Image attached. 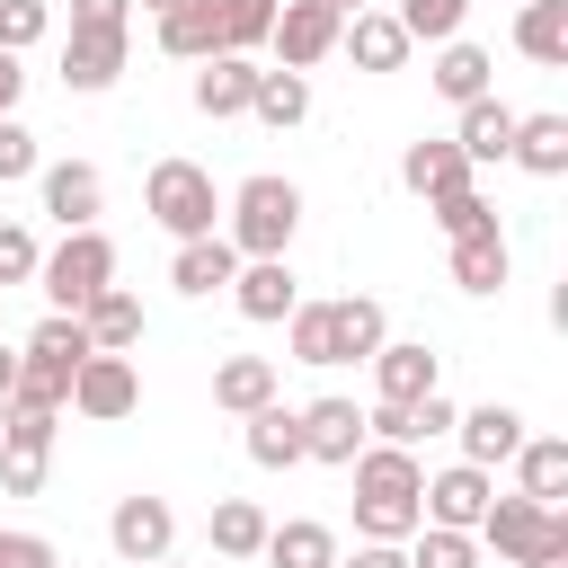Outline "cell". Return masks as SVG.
<instances>
[{"mask_svg": "<svg viewBox=\"0 0 568 568\" xmlns=\"http://www.w3.org/2000/svg\"><path fill=\"white\" fill-rule=\"evenodd\" d=\"M346 470H355V532H364V541H408V532L426 524V515H417L426 470H417L408 444H364Z\"/></svg>", "mask_w": 568, "mask_h": 568, "instance_id": "6da1fadb", "label": "cell"}, {"mask_svg": "<svg viewBox=\"0 0 568 568\" xmlns=\"http://www.w3.org/2000/svg\"><path fill=\"white\" fill-rule=\"evenodd\" d=\"M284 337H293V364H364L390 337V320L373 293H337V302H293Z\"/></svg>", "mask_w": 568, "mask_h": 568, "instance_id": "7a4b0ae2", "label": "cell"}, {"mask_svg": "<svg viewBox=\"0 0 568 568\" xmlns=\"http://www.w3.org/2000/svg\"><path fill=\"white\" fill-rule=\"evenodd\" d=\"M222 213H231V231H222V240H231L240 257H284V248H293V231H302V186H293V178H275V169H257V178H240V186H231V204H222Z\"/></svg>", "mask_w": 568, "mask_h": 568, "instance_id": "3957f363", "label": "cell"}, {"mask_svg": "<svg viewBox=\"0 0 568 568\" xmlns=\"http://www.w3.org/2000/svg\"><path fill=\"white\" fill-rule=\"evenodd\" d=\"M470 532H479L506 568H559V559H568V515L541 506V497H524V488H515V497H488V515H479Z\"/></svg>", "mask_w": 568, "mask_h": 568, "instance_id": "277c9868", "label": "cell"}, {"mask_svg": "<svg viewBox=\"0 0 568 568\" xmlns=\"http://www.w3.org/2000/svg\"><path fill=\"white\" fill-rule=\"evenodd\" d=\"M142 213H151L169 240H204V231L222 222L213 169H204V160H151V178H142Z\"/></svg>", "mask_w": 568, "mask_h": 568, "instance_id": "5b68a950", "label": "cell"}, {"mask_svg": "<svg viewBox=\"0 0 568 568\" xmlns=\"http://www.w3.org/2000/svg\"><path fill=\"white\" fill-rule=\"evenodd\" d=\"M36 284H44V302L53 311H80L89 293H106L115 284V240L89 222V231H62V248L53 257H36Z\"/></svg>", "mask_w": 568, "mask_h": 568, "instance_id": "8992f818", "label": "cell"}, {"mask_svg": "<svg viewBox=\"0 0 568 568\" xmlns=\"http://www.w3.org/2000/svg\"><path fill=\"white\" fill-rule=\"evenodd\" d=\"M71 408H80L89 426H115V417H133V408H142V373H133V355H106V346H89V355H80V373H71Z\"/></svg>", "mask_w": 568, "mask_h": 568, "instance_id": "52a82bcc", "label": "cell"}, {"mask_svg": "<svg viewBox=\"0 0 568 568\" xmlns=\"http://www.w3.org/2000/svg\"><path fill=\"white\" fill-rule=\"evenodd\" d=\"M337 27H346V9H328V0H275V27H266L275 71H311V62H328V53H337Z\"/></svg>", "mask_w": 568, "mask_h": 568, "instance_id": "ba28073f", "label": "cell"}, {"mask_svg": "<svg viewBox=\"0 0 568 568\" xmlns=\"http://www.w3.org/2000/svg\"><path fill=\"white\" fill-rule=\"evenodd\" d=\"M364 364H373V399H399V408H408V399L444 390V355H435V346H417V337H382Z\"/></svg>", "mask_w": 568, "mask_h": 568, "instance_id": "9c48e42d", "label": "cell"}, {"mask_svg": "<svg viewBox=\"0 0 568 568\" xmlns=\"http://www.w3.org/2000/svg\"><path fill=\"white\" fill-rule=\"evenodd\" d=\"M488 497H497V470H479V462H453V470H435V479L417 488V515H426V524H453V532H470V524L488 515Z\"/></svg>", "mask_w": 568, "mask_h": 568, "instance_id": "30bf717a", "label": "cell"}, {"mask_svg": "<svg viewBox=\"0 0 568 568\" xmlns=\"http://www.w3.org/2000/svg\"><path fill=\"white\" fill-rule=\"evenodd\" d=\"M106 541H115V559H124V568L169 559V541H178V506H169V497H115Z\"/></svg>", "mask_w": 568, "mask_h": 568, "instance_id": "8fae6325", "label": "cell"}, {"mask_svg": "<svg viewBox=\"0 0 568 568\" xmlns=\"http://www.w3.org/2000/svg\"><path fill=\"white\" fill-rule=\"evenodd\" d=\"M115 80H124V27H71V44H62V89L98 98V89H115Z\"/></svg>", "mask_w": 568, "mask_h": 568, "instance_id": "7c38bea8", "label": "cell"}, {"mask_svg": "<svg viewBox=\"0 0 568 568\" xmlns=\"http://www.w3.org/2000/svg\"><path fill=\"white\" fill-rule=\"evenodd\" d=\"M36 195H44V213H53L62 231H89L98 204H106V178H98L89 160H53V169H36Z\"/></svg>", "mask_w": 568, "mask_h": 568, "instance_id": "4fadbf2b", "label": "cell"}, {"mask_svg": "<svg viewBox=\"0 0 568 568\" xmlns=\"http://www.w3.org/2000/svg\"><path fill=\"white\" fill-rule=\"evenodd\" d=\"M337 53H355V71H399L417 44H408V27H399L390 9H346V27H337Z\"/></svg>", "mask_w": 568, "mask_h": 568, "instance_id": "5bb4252c", "label": "cell"}, {"mask_svg": "<svg viewBox=\"0 0 568 568\" xmlns=\"http://www.w3.org/2000/svg\"><path fill=\"white\" fill-rule=\"evenodd\" d=\"M222 293L240 302V320H284V311L302 302V284H293V266H284V257H240Z\"/></svg>", "mask_w": 568, "mask_h": 568, "instance_id": "9a60e30c", "label": "cell"}, {"mask_svg": "<svg viewBox=\"0 0 568 568\" xmlns=\"http://www.w3.org/2000/svg\"><path fill=\"white\" fill-rule=\"evenodd\" d=\"M302 417V462H355L364 453V408L355 399H311Z\"/></svg>", "mask_w": 568, "mask_h": 568, "instance_id": "2e32d148", "label": "cell"}, {"mask_svg": "<svg viewBox=\"0 0 568 568\" xmlns=\"http://www.w3.org/2000/svg\"><path fill=\"white\" fill-rule=\"evenodd\" d=\"M248 89H257V62L248 53H204L195 62V115H248Z\"/></svg>", "mask_w": 568, "mask_h": 568, "instance_id": "e0dca14e", "label": "cell"}, {"mask_svg": "<svg viewBox=\"0 0 568 568\" xmlns=\"http://www.w3.org/2000/svg\"><path fill=\"white\" fill-rule=\"evenodd\" d=\"M453 435H462V462L497 470V462H515V444H524V417H515L506 399H488V408H462V417H453Z\"/></svg>", "mask_w": 568, "mask_h": 568, "instance_id": "ac0fdd59", "label": "cell"}, {"mask_svg": "<svg viewBox=\"0 0 568 568\" xmlns=\"http://www.w3.org/2000/svg\"><path fill=\"white\" fill-rule=\"evenodd\" d=\"M399 186L408 195H453V186H470V160H462V142L453 133H435V142H408V160H399Z\"/></svg>", "mask_w": 568, "mask_h": 568, "instance_id": "d6986e66", "label": "cell"}, {"mask_svg": "<svg viewBox=\"0 0 568 568\" xmlns=\"http://www.w3.org/2000/svg\"><path fill=\"white\" fill-rule=\"evenodd\" d=\"M231 266H240V248H231L222 231H204V240H178V257H169V284L204 302V293H222V284H231Z\"/></svg>", "mask_w": 568, "mask_h": 568, "instance_id": "ffe728a7", "label": "cell"}, {"mask_svg": "<svg viewBox=\"0 0 568 568\" xmlns=\"http://www.w3.org/2000/svg\"><path fill=\"white\" fill-rule=\"evenodd\" d=\"M80 328H89V346L133 355V346H142V302H133L124 284H106V293H89V302H80Z\"/></svg>", "mask_w": 568, "mask_h": 568, "instance_id": "44dd1931", "label": "cell"}, {"mask_svg": "<svg viewBox=\"0 0 568 568\" xmlns=\"http://www.w3.org/2000/svg\"><path fill=\"white\" fill-rule=\"evenodd\" d=\"M160 53H169V62H204V53H222V9H213V0H178V9H160Z\"/></svg>", "mask_w": 568, "mask_h": 568, "instance_id": "7402d4cb", "label": "cell"}, {"mask_svg": "<svg viewBox=\"0 0 568 568\" xmlns=\"http://www.w3.org/2000/svg\"><path fill=\"white\" fill-rule=\"evenodd\" d=\"M515 53L541 71H568V0H524L515 18Z\"/></svg>", "mask_w": 568, "mask_h": 568, "instance_id": "603a6c76", "label": "cell"}, {"mask_svg": "<svg viewBox=\"0 0 568 568\" xmlns=\"http://www.w3.org/2000/svg\"><path fill=\"white\" fill-rule=\"evenodd\" d=\"M506 160L532 169V178H568V115H515Z\"/></svg>", "mask_w": 568, "mask_h": 568, "instance_id": "cb8c5ba5", "label": "cell"}, {"mask_svg": "<svg viewBox=\"0 0 568 568\" xmlns=\"http://www.w3.org/2000/svg\"><path fill=\"white\" fill-rule=\"evenodd\" d=\"M506 231L488 222V231H470V240H453V284L462 293H506Z\"/></svg>", "mask_w": 568, "mask_h": 568, "instance_id": "d4e9b609", "label": "cell"}, {"mask_svg": "<svg viewBox=\"0 0 568 568\" xmlns=\"http://www.w3.org/2000/svg\"><path fill=\"white\" fill-rule=\"evenodd\" d=\"M266 399H275V364H266V355H222V364H213V408L248 417V408H266Z\"/></svg>", "mask_w": 568, "mask_h": 568, "instance_id": "484cf974", "label": "cell"}, {"mask_svg": "<svg viewBox=\"0 0 568 568\" xmlns=\"http://www.w3.org/2000/svg\"><path fill=\"white\" fill-rule=\"evenodd\" d=\"M248 462H257V470H293V462H302V417H293L284 399L248 408Z\"/></svg>", "mask_w": 568, "mask_h": 568, "instance_id": "4316f807", "label": "cell"}, {"mask_svg": "<svg viewBox=\"0 0 568 568\" xmlns=\"http://www.w3.org/2000/svg\"><path fill=\"white\" fill-rule=\"evenodd\" d=\"M257 559H275V568H337V532L311 524V515H293V524H266Z\"/></svg>", "mask_w": 568, "mask_h": 568, "instance_id": "83f0119b", "label": "cell"}, {"mask_svg": "<svg viewBox=\"0 0 568 568\" xmlns=\"http://www.w3.org/2000/svg\"><path fill=\"white\" fill-rule=\"evenodd\" d=\"M515 479H524V497L559 506V497H568V444H559V435H524V444H515Z\"/></svg>", "mask_w": 568, "mask_h": 568, "instance_id": "f1b7e54d", "label": "cell"}, {"mask_svg": "<svg viewBox=\"0 0 568 568\" xmlns=\"http://www.w3.org/2000/svg\"><path fill=\"white\" fill-rule=\"evenodd\" d=\"M435 98H453V106H470V98H488V53L479 44H462V36H444V53H435Z\"/></svg>", "mask_w": 568, "mask_h": 568, "instance_id": "f546056e", "label": "cell"}, {"mask_svg": "<svg viewBox=\"0 0 568 568\" xmlns=\"http://www.w3.org/2000/svg\"><path fill=\"white\" fill-rule=\"evenodd\" d=\"M453 142H462V160H470V169H479V160H506V142H515V106H497V98H470Z\"/></svg>", "mask_w": 568, "mask_h": 568, "instance_id": "4dcf8cb0", "label": "cell"}, {"mask_svg": "<svg viewBox=\"0 0 568 568\" xmlns=\"http://www.w3.org/2000/svg\"><path fill=\"white\" fill-rule=\"evenodd\" d=\"M248 115H257V124H275V133H284V124H302V115H311V80H302V71H257Z\"/></svg>", "mask_w": 568, "mask_h": 568, "instance_id": "1f68e13d", "label": "cell"}, {"mask_svg": "<svg viewBox=\"0 0 568 568\" xmlns=\"http://www.w3.org/2000/svg\"><path fill=\"white\" fill-rule=\"evenodd\" d=\"M204 532H213V550H222V559H257V550H266V515H257L248 497H222Z\"/></svg>", "mask_w": 568, "mask_h": 568, "instance_id": "d6a6232c", "label": "cell"}, {"mask_svg": "<svg viewBox=\"0 0 568 568\" xmlns=\"http://www.w3.org/2000/svg\"><path fill=\"white\" fill-rule=\"evenodd\" d=\"M408 568H479V532H453V524H417L408 532Z\"/></svg>", "mask_w": 568, "mask_h": 568, "instance_id": "836d02e7", "label": "cell"}, {"mask_svg": "<svg viewBox=\"0 0 568 568\" xmlns=\"http://www.w3.org/2000/svg\"><path fill=\"white\" fill-rule=\"evenodd\" d=\"M53 435H62V408L0 399V444H18V453H53Z\"/></svg>", "mask_w": 568, "mask_h": 568, "instance_id": "e575fe53", "label": "cell"}, {"mask_svg": "<svg viewBox=\"0 0 568 568\" xmlns=\"http://www.w3.org/2000/svg\"><path fill=\"white\" fill-rule=\"evenodd\" d=\"M390 18L408 27V44H444V36H462V18H470V0H399Z\"/></svg>", "mask_w": 568, "mask_h": 568, "instance_id": "d590c367", "label": "cell"}, {"mask_svg": "<svg viewBox=\"0 0 568 568\" xmlns=\"http://www.w3.org/2000/svg\"><path fill=\"white\" fill-rule=\"evenodd\" d=\"M27 355H44V364H62V373H80V355H89V328H80V311H53L36 337H27Z\"/></svg>", "mask_w": 568, "mask_h": 568, "instance_id": "8d00e7d4", "label": "cell"}, {"mask_svg": "<svg viewBox=\"0 0 568 568\" xmlns=\"http://www.w3.org/2000/svg\"><path fill=\"white\" fill-rule=\"evenodd\" d=\"M222 9V53H257L275 27V0H213Z\"/></svg>", "mask_w": 568, "mask_h": 568, "instance_id": "74e56055", "label": "cell"}, {"mask_svg": "<svg viewBox=\"0 0 568 568\" xmlns=\"http://www.w3.org/2000/svg\"><path fill=\"white\" fill-rule=\"evenodd\" d=\"M426 213L444 222V240H470V231H488V222H497V204H488L479 186H453V195H435Z\"/></svg>", "mask_w": 568, "mask_h": 568, "instance_id": "f35d334b", "label": "cell"}, {"mask_svg": "<svg viewBox=\"0 0 568 568\" xmlns=\"http://www.w3.org/2000/svg\"><path fill=\"white\" fill-rule=\"evenodd\" d=\"M36 257H44L36 231H27V222H0V293H9V284H36Z\"/></svg>", "mask_w": 568, "mask_h": 568, "instance_id": "ab89813d", "label": "cell"}, {"mask_svg": "<svg viewBox=\"0 0 568 568\" xmlns=\"http://www.w3.org/2000/svg\"><path fill=\"white\" fill-rule=\"evenodd\" d=\"M44 27H53V9H44V0H0V44H9V53H27Z\"/></svg>", "mask_w": 568, "mask_h": 568, "instance_id": "60d3db41", "label": "cell"}, {"mask_svg": "<svg viewBox=\"0 0 568 568\" xmlns=\"http://www.w3.org/2000/svg\"><path fill=\"white\" fill-rule=\"evenodd\" d=\"M44 160H36V133L18 124V115H0V186H18V178H36Z\"/></svg>", "mask_w": 568, "mask_h": 568, "instance_id": "b9f144b4", "label": "cell"}, {"mask_svg": "<svg viewBox=\"0 0 568 568\" xmlns=\"http://www.w3.org/2000/svg\"><path fill=\"white\" fill-rule=\"evenodd\" d=\"M44 462H53V453H18V444H0V488H9V497H36V488H44Z\"/></svg>", "mask_w": 568, "mask_h": 568, "instance_id": "7bdbcfd3", "label": "cell"}, {"mask_svg": "<svg viewBox=\"0 0 568 568\" xmlns=\"http://www.w3.org/2000/svg\"><path fill=\"white\" fill-rule=\"evenodd\" d=\"M0 568H62V550H53L44 532H18V524H9V532H0Z\"/></svg>", "mask_w": 568, "mask_h": 568, "instance_id": "ee69618b", "label": "cell"}, {"mask_svg": "<svg viewBox=\"0 0 568 568\" xmlns=\"http://www.w3.org/2000/svg\"><path fill=\"white\" fill-rule=\"evenodd\" d=\"M71 27H133V0H71Z\"/></svg>", "mask_w": 568, "mask_h": 568, "instance_id": "f6af8a7d", "label": "cell"}, {"mask_svg": "<svg viewBox=\"0 0 568 568\" xmlns=\"http://www.w3.org/2000/svg\"><path fill=\"white\" fill-rule=\"evenodd\" d=\"M337 568H408V550H399V541H364V550L337 559Z\"/></svg>", "mask_w": 568, "mask_h": 568, "instance_id": "bcb514c9", "label": "cell"}, {"mask_svg": "<svg viewBox=\"0 0 568 568\" xmlns=\"http://www.w3.org/2000/svg\"><path fill=\"white\" fill-rule=\"evenodd\" d=\"M18 89H27V71H18V53L0 44V115H18Z\"/></svg>", "mask_w": 568, "mask_h": 568, "instance_id": "7dc6e473", "label": "cell"}, {"mask_svg": "<svg viewBox=\"0 0 568 568\" xmlns=\"http://www.w3.org/2000/svg\"><path fill=\"white\" fill-rule=\"evenodd\" d=\"M9 382H18V355H9V346H0V399H9Z\"/></svg>", "mask_w": 568, "mask_h": 568, "instance_id": "c3c4849f", "label": "cell"}, {"mask_svg": "<svg viewBox=\"0 0 568 568\" xmlns=\"http://www.w3.org/2000/svg\"><path fill=\"white\" fill-rule=\"evenodd\" d=\"M142 9H151V18H160V9H178V0H142Z\"/></svg>", "mask_w": 568, "mask_h": 568, "instance_id": "681fc988", "label": "cell"}, {"mask_svg": "<svg viewBox=\"0 0 568 568\" xmlns=\"http://www.w3.org/2000/svg\"><path fill=\"white\" fill-rule=\"evenodd\" d=\"M328 9H373V0H328Z\"/></svg>", "mask_w": 568, "mask_h": 568, "instance_id": "f907efd6", "label": "cell"}, {"mask_svg": "<svg viewBox=\"0 0 568 568\" xmlns=\"http://www.w3.org/2000/svg\"><path fill=\"white\" fill-rule=\"evenodd\" d=\"M142 568H178V559H142Z\"/></svg>", "mask_w": 568, "mask_h": 568, "instance_id": "816d5d0a", "label": "cell"}]
</instances>
